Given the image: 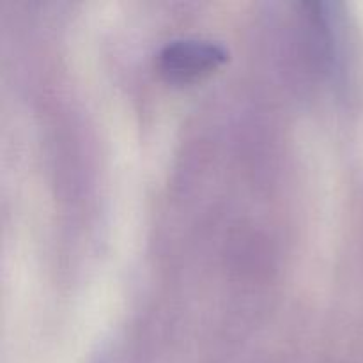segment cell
<instances>
[{
  "instance_id": "cell-1",
  "label": "cell",
  "mask_w": 363,
  "mask_h": 363,
  "mask_svg": "<svg viewBox=\"0 0 363 363\" xmlns=\"http://www.w3.org/2000/svg\"><path fill=\"white\" fill-rule=\"evenodd\" d=\"M227 50L220 43L201 38L169 41L160 52L158 66L172 82H194L225 62Z\"/></svg>"
}]
</instances>
